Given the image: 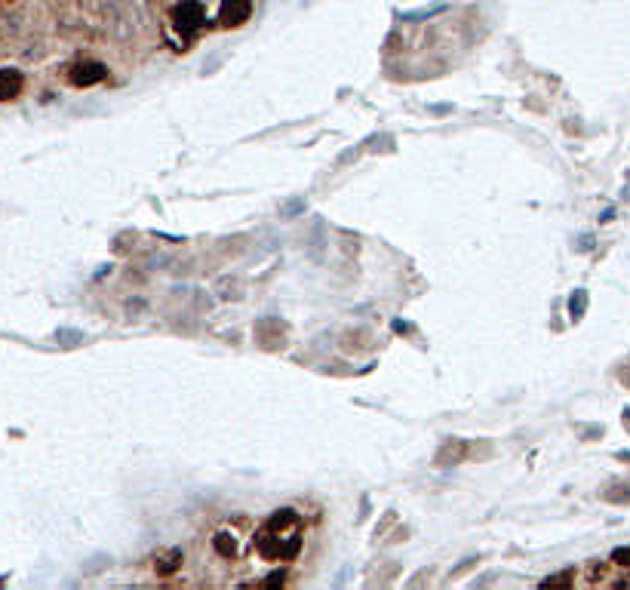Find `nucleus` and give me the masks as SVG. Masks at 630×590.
I'll use <instances>...</instances> for the list:
<instances>
[{
  "mask_svg": "<svg viewBox=\"0 0 630 590\" xmlns=\"http://www.w3.org/2000/svg\"><path fill=\"white\" fill-rule=\"evenodd\" d=\"M298 520L296 510H277L271 520H267V529H274V532H283V529H292Z\"/></svg>",
  "mask_w": 630,
  "mask_h": 590,
  "instance_id": "nucleus-6",
  "label": "nucleus"
},
{
  "mask_svg": "<svg viewBox=\"0 0 630 590\" xmlns=\"http://www.w3.org/2000/svg\"><path fill=\"white\" fill-rule=\"evenodd\" d=\"M22 92V74L15 68H0V102H10Z\"/></svg>",
  "mask_w": 630,
  "mask_h": 590,
  "instance_id": "nucleus-5",
  "label": "nucleus"
},
{
  "mask_svg": "<svg viewBox=\"0 0 630 590\" xmlns=\"http://www.w3.org/2000/svg\"><path fill=\"white\" fill-rule=\"evenodd\" d=\"M618 458L621 461H630V452H618Z\"/></svg>",
  "mask_w": 630,
  "mask_h": 590,
  "instance_id": "nucleus-13",
  "label": "nucleus"
},
{
  "mask_svg": "<svg viewBox=\"0 0 630 590\" xmlns=\"http://www.w3.org/2000/svg\"><path fill=\"white\" fill-rule=\"evenodd\" d=\"M584 301H587V292H584V289L572 292V305H569V310H572V317H575V320L584 314Z\"/></svg>",
  "mask_w": 630,
  "mask_h": 590,
  "instance_id": "nucleus-10",
  "label": "nucleus"
},
{
  "mask_svg": "<svg viewBox=\"0 0 630 590\" xmlns=\"http://www.w3.org/2000/svg\"><path fill=\"white\" fill-rule=\"evenodd\" d=\"M179 563H182V553L179 551H170V553H163L160 560H157V572H160V575H166V572H175V569H179Z\"/></svg>",
  "mask_w": 630,
  "mask_h": 590,
  "instance_id": "nucleus-8",
  "label": "nucleus"
},
{
  "mask_svg": "<svg viewBox=\"0 0 630 590\" xmlns=\"http://www.w3.org/2000/svg\"><path fill=\"white\" fill-rule=\"evenodd\" d=\"M603 498L612 501V504H627L630 501V486L627 483H612L603 489Z\"/></svg>",
  "mask_w": 630,
  "mask_h": 590,
  "instance_id": "nucleus-7",
  "label": "nucleus"
},
{
  "mask_svg": "<svg viewBox=\"0 0 630 590\" xmlns=\"http://www.w3.org/2000/svg\"><path fill=\"white\" fill-rule=\"evenodd\" d=\"M467 455V446L461 440H446L436 452V467H455L461 458Z\"/></svg>",
  "mask_w": 630,
  "mask_h": 590,
  "instance_id": "nucleus-4",
  "label": "nucleus"
},
{
  "mask_svg": "<svg viewBox=\"0 0 630 590\" xmlns=\"http://www.w3.org/2000/svg\"><path fill=\"white\" fill-rule=\"evenodd\" d=\"M172 19L182 34H194L200 25H203V4H200V0H182V4L175 6Z\"/></svg>",
  "mask_w": 630,
  "mask_h": 590,
  "instance_id": "nucleus-1",
  "label": "nucleus"
},
{
  "mask_svg": "<svg viewBox=\"0 0 630 590\" xmlns=\"http://www.w3.org/2000/svg\"><path fill=\"white\" fill-rule=\"evenodd\" d=\"M548 584H569V575H553L548 578Z\"/></svg>",
  "mask_w": 630,
  "mask_h": 590,
  "instance_id": "nucleus-12",
  "label": "nucleus"
},
{
  "mask_svg": "<svg viewBox=\"0 0 630 590\" xmlns=\"http://www.w3.org/2000/svg\"><path fill=\"white\" fill-rule=\"evenodd\" d=\"M105 74H108V68L102 62H80V65H74V68H71L68 80L74 83V87H92V83L105 80Z\"/></svg>",
  "mask_w": 630,
  "mask_h": 590,
  "instance_id": "nucleus-3",
  "label": "nucleus"
},
{
  "mask_svg": "<svg viewBox=\"0 0 630 590\" xmlns=\"http://www.w3.org/2000/svg\"><path fill=\"white\" fill-rule=\"evenodd\" d=\"M252 13V0H222V10H218V22L222 28H237L249 19Z\"/></svg>",
  "mask_w": 630,
  "mask_h": 590,
  "instance_id": "nucleus-2",
  "label": "nucleus"
},
{
  "mask_svg": "<svg viewBox=\"0 0 630 590\" xmlns=\"http://www.w3.org/2000/svg\"><path fill=\"white\" fill-rule=\"evenodd\" d=\"M215 551L222 556H234L237 553V541H234L228 532H222V535H215Z\"/></svg>",
  "mask_w": 630,
  "mask_h": 590,
  "instance_id": "nucleus-9",
  "label": "nucleus"
},
{
  "mask_svg": "<svg viewBox=\"0 0 630 590\" xmlns=\"http://www.w3.org/2000/svg\"><path fill=\"white\" fill-rule=\"evenodd\" d=\"M612 563L621 569H630V547H618V551H612Z\"/></svg>",
  "mask_w": 630,
  "mask_h": 590,
  "instance_id": "nucleus-11",
  "label": "nucleus"
}]
</instances>
